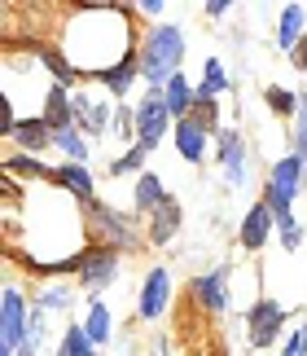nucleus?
<instances>
[{
	"instance_id": "nucleus-19",
	"label": "nucleus",
	"mask_w": 307,
	"mask_h": 356,
	"mask_svg": "<svg viewBox=\"0 0 307 356\" xmlns=\"http://www.w3.org/2000/svg\"><path fill=\"white\" fill-rule=\"evenodd\" d=\"M58 356H92V339H88V330H83V325H71V330L62 334Z\"/></svg>"
},
{
	"instance_id": "nucleus-16",
	"label": "nucleus",
	"mask_w": 307,
	"mask_h": 356,
	"mask_svg": "<svg viewBox=\"0 0 307 356\" xmlns=\"http://www.w3.org/2000/svg\"><path fill=\"white\" fill-rule=\"evenodd\" d=\"M167 202V194H163V181L158 176H141V181H136V211H145V207H163Z\"/></svg>"
},
{
	"instance_id": "nucleus-7",
	"label": "nucleus",
	"mask_w": 307,
	"mask_h": 356,
	"mask_svg": "<svg viewBox=\"0 0 307 356\" xmlns=\"http://www.w3.org/2000/svg\"><path fill=\"white\" fill-rule=\"evenodd\" d=\"M167 299H172V277H167V268H154L145 277V291H141V317H163Z\"/></svg>"
},
{
	"instance_id": "nucleus-6",
	"label": "nucleus",
	"mask_w": 307,
	"mask_h": 356,
	"mask_svg": "<svg viewBox=\"0 0 307 356\" xmlns=\"http://www.w3.org/2000/svg\"><path fill=\"white\" fill-rule=\"evenodd\" d=\"M272 225H276V216L268 211V202H255V207L246 211V220H242V246L246 251H259V246L268 242Z\"/></svg>"
},
{
	"instance_id": "nucleus-3",
	"label": "nucleus",
	"mask_w": 307,
	"mask_h": 356,
	"mask_svg": "<svg viewBox=\"0 0 307 356\" xmlns=\"http://www.w3.org/2000/svg\"><path fill=\"white\" fill-rule=\"evenodd\" d=\"M26 304H22V295L18 291H5V304H0V356H13L22 348V339H26Z\"/></svg>"
},
{
	"instance_id": "nucleus-2",
	"label": "nucleus",
	"mask_w": 307,
	"mask_h": 356,
	"mask_svg": "<svg viewBox=\"0 0 307 356\" xmlns=\"http://www.w3.org/2000/svg\"><path fill=\"white\" fill-rule=\"evenodd\" d=\"M167 123H172V111H167V102H163V88H149L141 97V106H136V145L154 149L163 141Z\"/></svg>"
},
{
	"instance_id": "nucleus-28",
	"label": "nucleus",
	"mask_w": 307,
	"mask_h": 356,
	"mask_svg": "<svg viewBox=\"0 0 307 356\" xmlns=\"http://www.w3.org/2000/svg\"><path fill=\"white\" fill-rule=\"evenodd\" d=\"M290 62H294L299 71H307V40H299V44H294V53H290Z\"/></svg>"
},
{
	"instance_id": "nucleus-30",
	"label": "nucleus",
	"mask_w": 307,
	"mask_h": 356,
	"mask_svg": "<svg viewBox=\"0 0 307 356\" xmlns=\"http://www.w3.org/2000/svg\"><path fill=\"white\" fill-rule=\"evenodd\" d=\"M206 13H211V18H219V13H229V5H224V0H211V5H206Z\"/></svg>"
},
{
	"instance_id": "nucleus-5",
	"label": "nucleus",
	"mask_w": 307,
	"mask_h": 356,
	"mask_svg": "<svg viewBox=\"0 0 307 356\" xmlns=\"http://www.w3.org/2000/svg\"><path fill=\"white\" fill-rule=\"evenodd\" d=\"M219 163H224L229 185H242L246 181V145H242V132H233V128L219 132Z\"/></svg>"
},
{
	"instance_id": "nucleus-10",
	"label": "nucleus",
	"mask_w": 307,
	"mask_h": 356,
	"mask_svg": "<svg viewBox=\"0 0 307 356\" xmlns=\"http://www.w3.org/2000/svg\"><path fill=\"white\" fill-rule=\"evenodd\" d=\"M224 291H229V273H224V268L211 273V277H198V282H193V295H198V304L211 308V312H219V308L229 304Z\"/></svg>"
},
{
	"instance_id": "nucleus-8",
	"label": "nucleus",
	"mask_w": 307,
	"mask_h": 356,
	"mask_svg": "<svg viewBox=\"0 0 307 356\" xmlns=\"http://www.w3.org/2000/svg\"><path fill=\"white\" fill-rule=\"evenodd\" d=\"M79 273H83V286L97 291V286H110V282H115L119 259H115V251H92V255H83Z\"/></svg>"
},
{
	"instance_id": "nucleus-18",
	"label": "nucleus",
	"mask_w": 307,
	"mask_h": 356,
	"mask_svg": "<svg viewBox=\"0 0 307 356\" xmlns=\"http://www.w3.org/2000/svg\"><path fill=\"white\" fill-rule=\"evenodd\" d=\"M176 225H180V207L167 198L163 207H158V216H154V242H167V238L176 234Z\"/></svg>"
},
{
	"instance_id": "nucleus-13",
	"label": "nucleus",
	"mask_w": 307,
	"mask_h": 356,
	"mask_svg": "<svg viewBox=\"0 0 307 356\" xmlns=\"http://www.w3.org/2000/svg\"><path fill=\"white\" fill-rule=\"evenodd\" d=\"M136 66H141V58L132 53V58H123L119 66H110V71L101 75V84H106L110 92H119V97H123V92H128V88L136 84Z\"/></svg>"
},
{
	"instance_id": "nucleus-15",
	"label": "nucleus",
	"mask_w": 307,
	"mask_h": 356,
	"mask_svg": "<svg viewBox=\"0 0 307 356\" xmlns=\"http://www.w3.org/2000/svg\"><path fill=\"white\" fill-rule=\"evenodd\" d=\"M303 31V5H290L281 13V31H276V49H294Z\"/></svg>"
},
{
	"instance_id": "nucleus-27",
	"label": "nucleus",
	"mask_w": 307,
	"mask_h": 356,
	"mask_svg": "<svg viewBox=\"0 0 307 356\" xmlns=\"http://www.w3.org/2000/svg\"><path fill=\"white\" fill-rule=\"evenodd\" d=\"M9 168H18V172H26V176H49V172H44V168H40V163H35V159H13V163H9Z\"/></svg>"
},
{
	"instance_id": "nucleus-17",
	"label": "nucleus",
	"mask_w": 307,
	"mask_h": 356,
	"mask_svg": "<svg viewBox=\"0 0 307 356\" xmlns=\"http://www.w3.org/2000/svg\"><path fill=\"white\" fill-rule=\"evenodd\" d=\"M53 145H58L71 163H83V159H88V145L79 141V132H75V128H58V132H53Z\"/></svg>"
},
{
	"instance_id": "nucleus-14",
	"label": "nucleus",
	"mask_w": 307,
	"mask_h": 356,
	"mask_svg": "<svg viewBox=\"0 0 307 356\" xmlns=\"http://www.w3.org/2000/svg\"><path fill=\"white\" fill-rule=\"evenodd\" d=\"M9 136H18V141H22L26 149H44V145L53 141V128H49L44 119H31V123H13Z\"/></svg>"
},
{
	"instance_id": "nucleus-25",
	"label": "nucleus",
	"mask_w": 307,
	"mask_h": 356,
	"mask_svg": "<svg viewBox=\"0 0 307 356\" xmlns=\"http://www.w3.org/2000/svg\"><path fill=\"white\" fill-rule=\"evenodd\" d=\"M281 229V242H285V251H294V246L303 242V229H299V220H285V225H276Z\"/></svg>"
},
{
	"instance_id": "nucleus-11",
	"label": "nucleus",
	"mask_w": 307,
	"mask_h": 356,
	"mask_svg": "<svg viewBox=\"0 0 307 356\" xmlns=\"http://www.w3.org/2000/svg\"><path fill=\"white\" fill-rule=\"evenodd\" d=\"M163 102H167V111H172V119L180 123V119H189L193 106H198V92L189 88V79H185V75H176L172 84L163 88Z\"/></svg>"
},
{
	"instance_id": "nucleus-1",
	"label": "nucleus",
	"mask_w": 307,
	"mask_h": 356,
	"mask_svg": "<svg viewBox=\"0 0 307 356\" xmlns=\"http://www.w3.org/2000/svg\"><path fill=\"white\" fill-rule=\"evenodd\" d=\"M180 58H185V35L176 26H154L145 49H141V75L149 88H167L180 75Z\"/></svg>"
},
{
	"instance_id": "nucleus-22",
	"label": "nucleus",
	"mask_w": 307,
	"mask_h": 356,
	"mask_svg": "<svg viewBox=\"0 0 307 356\" xmlns=\"http://www.w3.org/2000/svg\"><path fill=\"white\" fill-rule=\"evenodd\" d=\"M83 330H88L92 343H106V339H110V308L106 304H92L88 308V325H83Z\"/></svg>"
},
{
	"instance_id": "nucleus-24",
	"label": "nucleus",
	"mask_w": 307,
	"mask_h": 356,
	"mask_svg": "<svg viewBox=\"0 0 307 356\" xmlns=\"http://www.w3.org/2000/svg\"><path fill=\"white\" fill-rule=\"evenodd\" d=\"M268 106H272V111H281V115H294V97H290V92L285 88H268Z\"/></svg>"
},
{
	"instance_id": "nucleus-23",
	"label": "nucleus",
	"mask_w": 307,
	"mask_h": 356,
	"mask_svg": "<svg viewBox=\"0 0 307 356\" xmlns=\"http://www.w3.org/2000/svg\"><path fill=\"white\" fill-rule=\"evenodd\" d=\"M145 154H149V149H141V145H136V149H128V154H123V159H119V163H115V168H110V172H115V176L141 172V163H145Z\"/></svg>"
},
{
	"instance_id": "nucleus-29",
	"label": "nucleus",
	"mask_w": 307,
	"mask_h": 356,
	"mask_svg": "<svg viewBox=\"0 0 307 356\" xmlns=\"http://www.w3.org/2000/svg\"><path fill=\"white\" fill-rule=\"evenodd\" d=\"M290 356H307V325L294 334V343H290Z\"/></svg>"
},
{
	"instance_id": "nucleus-4",
	"label": "nucleus",
	"mask_w": 307,
	"mask_h": 356,
	"mask_svg": "<svg viewBox=\"0 0 307 356\" xmlns=\"http://www.w3.org/2000/svg\"><path fill=\"white\" fill-rule=\"evenodd\" d=\"M281 321H285V308L276 304V299H259V304L250 308V343L268 348L276 339V330H281Z\"/></svg>"
},
{
	"instance_id": "nucleus-12",
	"label": "nucleus",
	"mask_w": 307,
	"mask_h": 356,
	"mask_svg": "<svg viewBox=\"0 0 307 356\" xmlns=\"http://www.w3.org/2000/svg\"><path fill=\"white\" fill-rule=\"evenodd\" d=\"M53 181H58V185H66L75 198H92V176L83 172V163H62V168L53 172Z\"/></svg>"
},
{
	"instance_id": "nucleus-9",
	"label": "nucleus",
	"mask_w": 307,
	"mask_h": 356,
	"mask_svg": "<svg viewBox=\"0 0 307 356\" xmlns=\"http://www.w3.org/2000/svg\"><path fill=\"white\" fill-rule=\"evenodd\" d=\"M176 145H180V154L189 163H202L206 159V128L198 119H180L176 123Z\"/></svg>"
},
{
	"instance_id": "nucleus-20",
	"label": "nucleus",
	"mask_w": 307,
	"mask_h": 356,
	"mask_svg": "<svg viewBox=\"0 0 307 356\" xmlns=\"http://www.w3.org/2000/svg\"><path fill=\"white\" fill-rule=\"evenodd\" d=\"M229 88V79H224V66H219L215 58H206L202 62V84H198V92H206V97H215V92H224Z\"/></svg>"
},
{
	"instance_id": "nucleus-21",
	"label": "nucleus",
	"mask_w": 307,
	"mask_h": 356,
	"mask_svg": "<svg viewBox=\"0 0 307 356\" xmlns=\"http://www.w3.org/2000/svg\"><path fill=\"white\" fill-rule=\"evenodd\" d=\"M40 343H44V308H31V321H26V339H22L18 356H35Z\"/></svg>"
},
{
	"instance_id": "nucleus-26",
	"label": "nucleus",
	"mask_w": 307,
	"mask_h": 356,
	"mask_svg": "<svg viewBox=\"0 0 307 356\" xmlns=\"http://www.w3.org/2000/svg\"><path fill=\"white\" fill-rule=\"evenodd\" d=\"M66 304H71V295H66L62 286H49L44 299H40V308H66Z\"/></svg>"
}]
</instances>
